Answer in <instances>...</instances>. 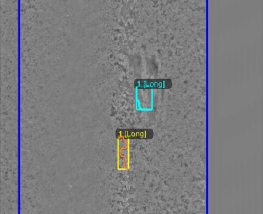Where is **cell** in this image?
Wrapping results in <instances>:
<instances>
[{
	"label": "cell",
	"instance_id": "cell-1",
	"mask_svg": "<svg viewBox=\"0 0 263 214\" xmlns=\"http://www.w3.org/2000/svg\"><path fill=\"white\" fill-rule=\"evenodd\" d=\"M127 147H128V143H127V142L124 140V139H120L119 140V149L121 150V149L126 148Z\"/></svg>",
	"mask_w": 263,
	"mask_h": 214
},
{
	"label": "cell",
	"instance_id": "cell-2",
	"mask_svg": "<svg viewBox=\"0 0 263 214\" xmlns=\"http://www.w3.org/2000/svg\"><path fill=\"white\" fill-rule=\"evenodd\" d=\"M126 161V158L121 155L119 156V168H124V164Z\"/></svg>",
	"mask_w": 263,
	"mask_h": 214
},
{
	"label": "cell",
	"instance_id": "cell-3",
	"mask_svg": "<svg viewBox=\"0 0 263 214\" xmlns=\"http://www.w3.org/2000/svg\"><path fill=\"white\" fill-rule=\"evenodd\" d=\"M120 155L122 156H124L125 158H127L128 156V148H124L120 150Z\"/></svg>",
	"mask_w": 263,
	"mask_h": 214
},
{
	"label": "cell",
	"instance_id": "cell-4",
	"mask_svg": "<svg viewBox=\"0 0 263 214\" xmlns=\"http://www.w3.org/2000/svg\"><path fill=\"white\" fill-rule=\"evenodd\" d=\"M124 168H128V167H129V163H128V161H127V160H126V161H125V163H124Z\"/></svg>",
	"mask_w": 263,
	"mask_h": 214
}]
</instances>
